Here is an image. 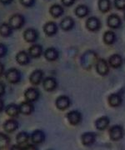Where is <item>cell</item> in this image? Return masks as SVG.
Listing matches in <instances>:
<instances>
[{
	"label": "cell",
	"instance_id": "6da1fadb",
	"mask_svg": "<svg viewBox=\"0 0 125 150\" xmlns=\"http://www.w3.org/2000/svg\"><path fill=\"white\" fill-rule=\"evenodd\" d=\"M98 55L94 51H87L82 55L81 65L84 69H90L98 62Z\"/></svg>",
	"mask_w": 125,
	"mask_h": 150
},
{
	"label": "cell",
	"instance_id": "7a4b0ae2",
	"mask_svg": "<svg viewBox=\"0 0 125 150\" xmlns=\"http://www.w3.org/2000/svg\"><path fill=\"white\" fill-rule=\"evenodd\" d=\"M8 23L13 29H20L25 24V18L20 13H15L9 18Z\"/></svg>",
	"mask_w": 125,
	"mask_h": 150
},
{
	"label": "cell",
	"instance_id": "3957f363",
	"mask_svg": "<svg viewBox=\"0 0 125 150\" xmlns=\"http://www.w3.org/2000/svg\"><path fill=\"white\" fill-rule=\"evenodd\" d=\"M5 78L8 81V83H10L12 84H16L21 81L22 74L18 69L12 68L5 72Z\"/></svg>",
	"mask_w": 125,
	"mask_h": 150
},
{
	"label": "cell",
	"instance_id": "277c9868",
	"mask_svg": "<svg viewBox=\"0 0 125 150\" xmlns=\"http://www.w3.org/2000/svg\"><path fill=\"white\" fill-rule=\"evenodd\" d=\"M109 137L111 140L113 141H119L122 139L124 135V131L122 126L120 125H114L113 127H111L109 129Z\"/></svg>",
	"mask_w": 125,
	"mask_h": 150
},
{
	"label": "cell",
	"instance_id": "5b68a950",
	"mask_svg": "<svg viewBox=\"0 0 125 150\" xmlns=\"http://www.w3.org/2000/svg\"><path fill=\"white\" fill-rule=\"evenodd\" d=\"M39 96H40L39 90L38 88H34V87L28 88L24 92V98H25L26 101H28V102H36L39 98Z\"/></svg>",
	"mask_w": 125,
	"mask_h": 150
},
{
	"label": "cell",
	"instance_id": "8992f818",
	"mask_svg": "<svg viewBox=\"0 0 125 150\" xmlns=\"http://www.w3.org/2000/svg\"><path fill=\"white\" fill-rule=\"evenodd\" d=\"M44 79V74L42 70L36 69L32 72V74L29 76V82L31 84L37 86L43 83Z\"/></svg>",
	"mask_w": 125,
	"mask_h": 150
},
{
	"label": "cell",
	"instance_id": "52a82bcc",
	"mask_svg": "<svg viewBox=\"0 0 125 150\" xmlns=\"http://www.w3.org/2000/svg\"><path fill=\"white\" fill-rule=\"evenodd\" d=\"M55 105H56L57 108L59 110H66L67 108L70 107V98L66 95H61L57 98V99L55 101Z\"/></svg>",
	"mask_w": 125,
	"mask_h": 150
},
{
	"label": "cell",
	"instance_id": "ba28073f",
	"mask_svg": "<svg viewBox=\"0 0 125 150\" xmlns=\"http://www.w3.org/2000/svg\"><path fill=\"white\" fill-rule=\"evenodd\" d=\"M45 134L44 131L40 129H36L30 135V140L32 141L33 144L38 145L43 144L45 141Z\"/></svg>",
	"mask_w": 125,
	"mask_h": 150
},
{
	"label": "cell",
	"instance_id": "9c48e42d",
	"mask_svg": "<svg viewBox=\"0 0 125 150\" xmlns=\"http://www.w3.org/2000/svg\"><path fill=\"white\" fill-rule=\"evenodd\" d=\"M86 27L91 32H97L101 28V22L96 17H90L86 21Z\"/></svg>",
	"mask_w": 125,
	"mask_h": 150
},
{
	"label": "cell",
	"instance_id": "30bf717a",
	"mask_svg": "<svg viewBox=\"0 0 125 150\" xmlns=\"http://www.w3.org/2000/svg\"><path fill=\"white\" fill-rule=\"evenodd\" d=\"M67 118L69 123L73 126H76L78 124L81 123L82 121V114L81 112L77 111V110H73L67 113Z\"/></svg>",
	"mask_w": 125,
	"mask_h": 150
},
{
	"label": "cell",
	"instance_id": "8fae6325",
	"mask_svg": "<svg viewBox=\"0 0 125 150\" xmlns=\"http://www.w3.org/2000/svg\"><path fill=\"white\" fill-rule=\"evenodd\" d=\"M38 38V33L33 28H27L23 32V38L27 43H34L37 41Z\"/></svg>",
	"mask_w": 125,
	"mask_h": 150
},
{
	"label": "cell",
	"instance_id": "7c38bea8",
	"mask_svg": "<svg viewBox=\"0 0 125 150\" xmlns=\"http://www.w3.org/2000/svg\"><path fill=\"white\" fill-rule=\"evenodd\" d=\"M95 66H96V70H97V73L98 74L105 76L109 73V63H107L106 60H104V59H98Z\"/></svg>",
	"mask_w": 125,
	"mask_h": 150
},
{
	"label": "cell",
	"instance_id": "4fadbf2b",
	"mask_svg": "<svg viewBox=\"0 0 125 150\" xmlns=\"http://www.w3.org/2000/svg\"><path fill=\"white\" fill-rule=\"evenodd\" d=\"M58 83L57 80L53 77H47L44 78L43 81V87H44V90L47 92H53L57 88Z\"/></svg>",
	"mask_w": 125,
	"mask_h": 150
},
{
	"label": "cell",
	"instance_id": "5bb4252c",
	"mask_svg": "<svg viewBox=\"0 0 125 150\" xmlns=\"http://www.w3.org/2000/svg\"><path fill=\"white\" fill-rule=\"evenodd\" d=\"M44 48L40 44H33L28 48V51L29 56L33 59L40 58L42 56V54H44Z\"/></svg>",
	"mask_w": 125,
	"mask_h": 150
},
{
	"label": "cell",
	"instance_id": "9a60e30c",
	"mask_svg": "<svg viewBox=\"0 0 125 150\" xmlns=\"http://www.w3.org/2000/svg\"><path fill=\"white\" fill-rule=\"evenodd\" d=\"M58 29H59L58 25L55 22H48L44 25V33L49 37H52V36L55 35L58 33Z\"/></svg>",
	"mask_w": 125,
	"mask_h": 150
},
{
	"label": "cell",
	"instance_id": "2e32d148",
	"mask_svg": "<svg viewBox=\"0 0 125 150\" xmlns=\"http://www.w3.org/2000/svg\"><path fill=\"white\" fill-rule=\"evenodd\" d=\"M107 23H108V26L109 28H114V29H117V28L121 27L122 20H121V18L118 14L113 13V14L109 15V18H108Z\"/></svg>",
	"mask_w": 125,
	"mask_h": 150
},
{
	"label": "cell",
	"instance_id": "e0dca14e",
	"mask_svg": "<svg viewBox=\"0 0 125 150\" xmlns=\"http://www.w3.org/2000/svg\"><path fill=\"white\" fill-rule=\"evenodd\" d=\"M96 138H97V135L96 134L93 133V132H87V133H84V134L82 135V143L84 146H91L93 145L95 141H96Z\"/></svg>",
	"mask_w": 125,
	"mask_h": 150
},
{
	"label": "cell",
	"instance_id": "ac0fdd59",
	"mask_svg": "<svg viewBox=\"0 0 125 150\" xmlns=\"http://www.w3.org/2000/svg\"><path fill=\"white\" fill-rule=\"evenodd\" d=\"M18 107H19L20 113H23L24 115H30L34 111V105L33 104V103L28 102V101L21 103L18 105Z\"/></svg>",
	"mask_w": 125,
	"mask_h": 150
},
{
	"label": "cell",
	"instance_id": "d6986e66",
	"mask_svg": "<svg viewBox=\"0 0 125 150\" xmlns=\"http://www.w3.org/2000/svg\"><path fill=\"white\" fill-rule=\"evenodd\" d=\"M17 63L20 65H27L30 63V59L31 57L29 56V54L26 51H20L16 54Z\"/></svg>",
	"mask_w": 125,
	"mask_h": 150
},
{
	"label": "cell",
	"instance_id": "ffe728a7",
	"mask_svg": "<svg viewBox=\"0 0 125 150\" xmlns=\"http://www.w3.org/2000/svg\"><path fill=\"white\" fill-rule=\"evenodd\" d=\"M18 122L14 118L8 119L5 123H4V129L7 133H13L18 129Z\"/></svg>",
	"mask_w": 125,
	"mask_h": 150
},
{
	"label": "cell",
	"instance_id": "44dd1931",
	"mask_svg": "<svg viewBox=\"0 0 125 150\" xmlns=\"http://www.w3.org/2000/svg\"><path fill=\"white\" fill-rule=\"evenodd\" d=\"M44 56L48 61L53 62L59 59V53L55 48H49L44 52Z\"/></svg>",
	"mask_w": 125,
	"mask_h": 150
},
{
	"label": "cell",
	"instance_id": "7402d4cb",
	"mask_svg": "<svg viewBox=\"0 0 125 150\" xmlns=\"http://www.w3.org/2000/svg\"><path fill=\"white\" fill-rule=\"evenodd\" d=\"M6 114L11 118H16L20 113L19 112V107L15 103H10L5 108Z\"/></svg>",
	"mask_w": 125,
	"mask_h": 150
},
{
	"label": "cell",
	"instance_id": "603a6c76",
	"mask_svg": "<svg viewBox=\"0 0 125 150\" xmlns=\"http://www.w3.org/2000/svg\"><path fill=\"white\" fill-rule=\"evenodd\" d=\"M123 64V59L119 54H113L109 59V65L114 69L120 68Z\"/></svg>",
	"mask_w": 125,
	"mask_h": 150
},
{
	"label": "cell",
	"instance_id": "cb8c5ba5",
	"mask_svg": "<svg viewBox=\"0 0 125 150\" xmlns=\"http://www.w3.org/2000/svg\"><path fill=\"white\" fill-rule=\"evenodd\" d=\"M64 9L63 6L59 5V4H54L49 8V13L51 14V16L55 18H60L64 14Z\"/></svg>",
	"mask_w": 125,
	"mask_h": 150
},
{
	"label": "cell",
	"instance_id": "d4e9b609",
	"mask_svg": "<svg viewBox=\"0 0 125 150\" xmlns=\"http://www.w3.org/2000/svg\"><path fill=\"white\" fill-rule=\"evenodd\" d=\"M60 27L64 31H69L74 27V20L71 17H66L60 22Z\"/></svg>",
	"mask_w": 125,
	"mask_h": 150
},
{
	"label": "cell",
	"instance_id": "484cf974",
	"mask_svg": "<svg viewBox=\"0 0 125 150\" xmlns=\"http://www.w3.org/2000/svg\"><path fill=\"white\" fill-rule=\"evenodd\" d=\"M30 139V134H28L27 132L23 131V132H19L17 134L16 136V142L17 144L23 146V145L28 144V142Z\"/></svg>",
	"mask_w": 125,
	"mask_h": 150
},
{
	"label": "cell",
	"instance_id": "4316f807",
	"mask_svg": "<svg viewBox=\"0 0 125 150\" xmlns=\"http://www.w3.org/2000/svg\"><path fill=\"white\" fill-rule=\"evenodd\" d=\"M110 120L108 117L106 116H103L98 118L95 122V126L98 130H104L109 127Z\"/></svg>",
	"mask_w": 125,
	"mask_h": 150
},
{
	"label": "cell",
	"instance_id": "83f0119b",
	"mask_svg": "<svg viewBox=\"0 0 125 150\" xmlns=\"http://www.w3.org/2000/svg\"><path fill=\"white\" fill-rule=\"evenodd\" d=\"M109 103L111 107H119L122 103V97L119 93H112L109 97Z\"/></svg>",
	"mask_w": 125,
	"mask_h": 150
},
{
	"label": "cell",
	"instance_id": "f1b7e54d",
	"mask_svg": "<svg viewBox=\"0 0 125 150\" xmlns=\"http://www.w3.org/2000/svg\"><path fill=\"white\" fill-rule=\"evenodd\" d=\"M13 28L7 23H4L0 25V35L4 38H8L11 36L13 33Z\"/></svg>",
	"mask_w": 125,
	"mask_h": 150
},
{
	"label": "cell",
	"instance_id": "f546056e",
	"mask_svg": "<svg viewBox=\"0 0 125 150\" xmlns=\"http://www.w3.org/2000/svg\"><path fill=\"white\" fill-rule=\"evenodd\" d=\"M74 12H75L76 16L83 18H85V17H87L88 15V13H89V8L86 5H78L75 8Z\"/></svg>",
	"mask_w": 125,
	"mask_h": 150
},
{
	"label": "cell",
	"instance_id": "4dcf8cb0",
	"mask_svg": "<svg viewBox=\"0 0 125 150\" xmlns=\"http://www.w3.org/2000/svg\"><path fill=\"white\" fill-rule=\"evenodd\" d=\"M103 41L108 45H112L116 41V34L113 31H107L103 34Z\"/></svg>",
	"mask_w": 125,
	"mask_h": 150
},
{
	"label": "cell",
	"instance_id": "1f68e13d",
	"mask_svg": "<svg viewBox=\"0 0 125 150\" xmlns=\"http://www.w3.org/2000/svg\"><path fill=\"white\" fill-rule=\"evenodd\" d=\"M98 8L102 13H107L111 9V1L110 0H98Z\"/></svg>",
	"mask_w": 125,
	"mask_h": 150
},
{
	"label": "cell",
	"instance_id": "d6a6232c",
	"mask_svg": "<svg viewBox=\"0 0 125 150\" xmlns=\"http://www.w3.org/2000/svg\"><path fill=\"white\" fill-rule=\"evenodd\" d=\"M10 144V139L7 134L0 132V149H6Z\"/></svg>",
	"mask_w": 125,
	"mask_h": 150
},
{
	"label": "cell",
	"instance_id": "836d02e7",
	"mask_svg": "<svg viewBox=\"0 0 125 150\" xmlns=\"http://www.w3.org/2000/svg\"><path fill=\"white\" fill-rule=\"evenodd\" d=\"M114 6L119 10H124L125 0H114Z\"/></svg>",
	"mask_w": 125,
	"mask_h": 150
},
{
	"label": "cell",
	"instance_id": "e575fe53",
	"mask_svg": "<svg viewBox=\"0 0 125 150\" xmlns=\"http://www.w3.org/2000/svg\"><path fill=\"white\" fill-rule=\"evenodd\" d=\"M20 4L26 8H31L35 4V0H19Z\"/></svg>",
	"mask_w": 125,
	"mask_h": 150
},
{
	"label": "cell",
	"instance_id": "d590c367",
	"mask_svg": "<svg viewBox=\"0 0 125 150\" xmlns=\"http://www.w3.org/2000/svg\"><path fill=\"white\" fill-rule=\"evenodd\" d=\"M8 53V48L5 44L0 43V59L5 57L6 54Z\"/></svg>",
	"mask_w": 125,
	"mask_h": 150
},
{
	"label": "cell",
	"instance_id": "8d00e7d4",
	"mask_svg": "<svg viewBox=\"0 0 125 150\" xmlns=\"http://www.w3.org/2000/svg\"><path fill=\"white\" fill-rule=\"evenodd\" d=\"M61 2H62L63 5L66 6V7H70L75 3V0H61Z\"/></svg>",
	"mask_w": 125,
	"mask_h": 150
},
{
	"label": "cell",
	"instance_id": "74e56055",
	"mask_svg": "<svg viewBox=\"0 0 125 150\" xmlns=\"http://www.w3.org/2000/svg\"><path fill=\"white\" fill-rule=\"evenodd\" d=\"M23 150H38L37 146L33 144H26L25 147H23Z\"/></svg>",
	"mask_w": 125,
	"mask_h": 150
},
{
	"label": "cell",
	"instance_id": "f35d334b",
	"mask_svg": "<svg viewBox=\"0 0 125 150\" xmlns=\"http://www.w3.org/2000/svg\"><path fill=\"white\" fill-rule=\"evenodd\" d=\"M5 91H6V88H5V85H4V83H2V82H0V98L4 95Z\"/></svg>",
	"mask_w": 125,
	"mask_h": 150
},
{
	"label": "cell",
	"instance_id": "ab89813d",
	"mask_svg": "<svg viewBox=\"0 0 125 150\" xmlns=\"http://www.w3.org/2000/svg\"><path fill=\"white\" fill-rule=\"evenodd\" d=\"M9 150H23V146H20V145L18 144H15L13 145Z\"/></svg>",
	"mask_w": 125,
	"mask_h": 150
},
{
	"label": "cell",
	"instance_id": "60d3db41",
	"mask_svg": "<svg viewBox=\"0 0 125 150\" xmlns=\"http://www.w3.org/2000/svg\"><path fill=\"white\" fill-rule=\"evenodd\" d=\"M13 0H0V3L4 5H8V4H10L13 3Z\"/></svg>",
	"mask_w": 125,
	"mask_h": 150
},
{
	"label": "cell",
	"instance_id": "b9f144b4",
	"mask_svg": "<svg viewBox=\"0 0 125 150\" xmlns=\"http://www.w3.org/2000/svg\"><path fill=\"white\" fill-rule=\"evenodd\" d=\"M4 109V102L2 98H0V112Z\"/></svg>",
	"mask_w": 125,
	"mask_h": 150
},
{
	"label": "cell",
	"instance_id": "7bdbcfd3",
	"mask_svg": "<svg viewBox=\"0 0 125 150\" xmlns=\"http://www.w3.org/2000/svg\"><path fill=\"white\" fill-rule=\"evenodd\" d=\"M4 74V66L2 63H0V76Z\"/></svg>",
	"mask_w": 125,
	"mask_h": 150
},
{
	"label": "cell",
	"instance_id": "ee69618b",
	"mask_svg": "<svg viewBox=\"0 0 125 150\" xmlns=\"http://www.w3.org/2000/svg\"><path fill=\"white\" fill-rule=\"evenodd\" d=\"M124 18H125V13H124Z\"/></svg>",
	"mask_w": 125,
	"mask_h": 150
}]
</instances>
